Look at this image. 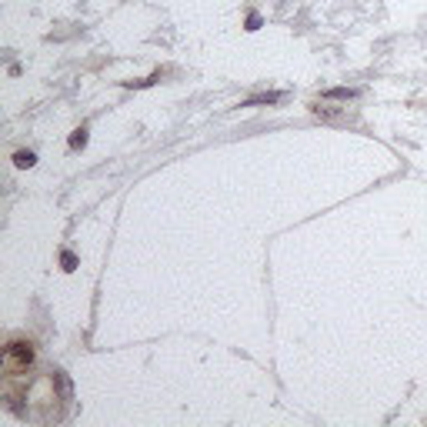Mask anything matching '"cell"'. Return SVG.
Listing matches in <instances>:
<instances>
[{
  "label": "cell",
  "mask_w": 427,
  "mask_h": 427,
  "mask_svg": "<svg viewBox=\"0 0 427 427\" xmlns=\"http://www.w3.org/2000/svg\"><path fill=\"white\" fill-rule=\"evenodd\" d=\"M30 361H34V344H30V340H10V344H7V354H3V371L20 374L30 367Z\"/></svg>",
  "instance_id": "1"
},
{
  "label": "cell",
  "mask_w": 427,
  "mask_h": 427,
  "mask_svg": "<svg viewBox=\"0 0 427 427\" xmlns=\"http://www.w3.org/2000/svg\"><path fill=\"white\" fill-rule=\"evenodd\" d=\"M317 117H324V120H347V111H331V107H314Z\"/></svg>",
  "instance_id": "2"
},
{
  "label": "cell",
  "mask_w": 427,
  "mask_h": 427,
  "mask_svg": "<svg viewBox=\"0 0 427 427\" xmlns=\"http://www.w3.org/2000/svg\"><path fill=\"white\" fill-rule=\"evenodd\" d=\"M34 161H37V157H34L30 150H17V154H14V164H17V167H34Z\"/></svg>",
  "instance_id": "3"
},
{
  "label": "cell",
  "mask_w": 427,
  "mask_h": 427,
  "mask_svg": "<svg viewBox=\"0 0 427 427\" xmlns=\"http://www.w3.org/2000/svg\"><path fill=\"white\" fill-rule=\"evenodd\" d=\"M280 100V93H260V97H251L244 107H254V104H278Z\"/></svg>",
  "instance_id": "4"
},
{
  "label": "cell",
  "mask_w": 427,
  "mask_h": 427,
  "mask_svg": "<svg viewBox=\"0 0 427 427\" xmlns=\"http://www.w3.org/2000/svg\"><path fill=\"white\" fill-rule=\"evenodd\" d=\"M327 97H331V100H354L357 93H354V91H344V87H337V91H327Z\"/></svg>",
  "instance_id": "5"
},
{
  "label": "cell",
  "mask_w": 427,
  "mask_h": 427,
  "mask_svg": "<svg viewBox=\"0 0 427 427\" xmlns=\"http://www.w3.org/2000/svg\"><path fill=\"white\" fill-rule=\"evenodd\" d=\"M84 144H87V130L80 127V130H74V134H71V147H84Z\"/></svg>",
  "instance_id": "6"
},
{
  "label": "cell",
  "mask_w": 427,
  "mask_h": 427,
  "mask_svg": "<svg viewBox=\"0 0 427 427\" xmlns=\"http://www.w3.org/2000/svg\"><path fill=\"white\" fill-rule=\"evenodd\" d=\"M60 264H64V271H77V257L71 254V251H64V254H60Z\"/></svg>",
  "instance_id": "7"
},
{
  "label": "cell",
  "mask_w": 427,
  "mask_h": 427,
  "mask_svg": "<svg viewBox=\"0 0 427 427\" xmlns=\"http://www.w3.org/2000/svg\"><path fill=\"white\" fill-rule=\"evenodd\" d=\"M260 27V17L257 14H251V17H247V30H257Z\"/></svg>",
  "instance_id": "8"
}]
</instances>
